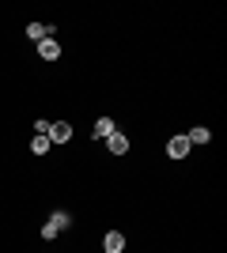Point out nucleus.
Listing matches in <instances>:
<instances>
[{
	"label": "nucleus",
	"instance_id": "7",
	"mask_svg": "<svg viewBox=\"0 0 227 253\" xmlns=\"http://www.w3.org/2000/svg\"><path fill=\"white\" fill-rule=\"evenodd\" d=\"M185 136H189V144H208V140H212V132H208L205 125H197V128H189Z\"/></svg>",
	"mask_w": 227,
	"mask_h": 253
},
{
	"label": "nucleus",
	"instance_id": "3",
	"mask_svg": "<svg viewBox=\"0 0 227 253\" xmlns=\"http://www.w3.org/2000/svg\"><path fill=\"white\" fill-rule=\"evenodd\" d=\"M106 148L114 151V155H125V151H129V136H125V132H110V136H106Z\"/></svg>",
	"mask_w": 227,
	"mask_h": 253
},
{
	"label": "nucleus",
	"instance_id": "8",
	"mask_svg": "<svg viewBox=\"0 0 227 253\" xmlns=\"http://www.w3.org/2000/svg\"><path fill=\"white\" fill-rule=\"evenodd\" d=\"M110 132H118V128H114V121H110V117H98V121H95V140H98V136L106 140Z\"/></svg>",
	"mask_w": 227,
	"mask_h": 253
},
{
	"label": "nucleus",
	"instance_id": "12",
	"mask_svg": "<svg viewBox=\"0 0 227 253\" xmlns=\"http://www.w3.org/2000/svg\"><path fill=\"white\" fill-rule=\"evenodd\" d=\"M57 234H61V231H57L53 223H45V227H42V238H45V242H49V238H57Z\"/></svg>",
	"mask_w": 227,
	"mask_h": 253
},
{
	"label": "nucleus",
	"instance_id": "1",
	"mask_svg": "<svg viewBox=\"0 0 227 253\" xmlns=\"http://www.w3.org/2000/svg\"><path fill=\"white\" fill-rule=\"evenodd\" d=\"M189 148H193V144H189L185 132H178V136L167 140V155H171V159H185V155H189Z\"/></svg>",
	"mask_w": 227,
	"mask_h": 253
},
{
	"label": "nucleus",
	"instance_id": "6",
	"mask_svg": "<svg viewBox=\"0 0 227 253\" xmlns=\"http://www.w3.org/2000/svg\"><path fill=\"white\" fill-rule=\"evenodd\" d=\"M49 34H53V27H45V23H31V27H27V38H34V42H42Z\"/></svg>",
	"mask_w": 227,
	"mask_h": 253
},
{
	"label": "nucleus",
	"instance_id": "9",
	"mask_svg": "<svg viewBox=\"0 0 227 253\" xmlns=\"http://www.w3.org/2000/svg\"><path fill=\"white\" fill-rule=\"evenodd\" d=\"M49 223H53L57 231H68V223H72V215H68V211H53V215H49Z\"/></svg>",
	"mask_w": 227,
	"mask_h": 253
},
{
	"label": "nucleus",
	"instance_id": "4",
	"mask_svg": "<svg viewBox=\"0 0 227 253\" xmlns=\"http://www.w3.org/2000/svg\"><path fill=\"white\" fill-rule=\"evenodd\" d=\"M38 53H42L45 61H57V57H61V45H57L53 38H42V42H38Z\"/></svg>",
	"mask_w": 227,
	"mask_h": 253
},
{
	"label": "nucleus",
	"instance_id": "10",
	"mask_svg": "<svg viewBox=\"0 0 227 253\" xmlns=\"http://www.w3.org/2000/svg\"><path fill=\"white\" fill-rule=\"evenodd\" d=\"M31 151H34V155H45V151H49V140H45V136H34L31 140Z\"/></svg>",
	"mask_w": 227,
	"mask_h": 253
},
{
	"label": "nucleus",
	"instance_id": "11",
	"mask_svg": "<svg viewBox=\"0 0 227 253\" xmlns=\"http://www.w3.org/2000/svg\"><path fill=\"white\" fill-rule=\"evenodd\" d=\"M49 125H53V121H45V117H38V121H34V132H38V136H49Z\"/></svg>",
	"mask_w": 227,
	"mask_h": 253
},
{
	"label": "nucleus",
	"instance_id": "5",
	"mask_svg": "<svg viewBox=\"0 0 227 253\" xmlns=\"http://www.w3.org/2000/svg\"><path fill=\"white\" fill-rule=\"evenodd\" d=\"M102 246H106V253H121V250H125V234L110 231V234H106V242H102Z\"/></svg>",
	"mask_w": 227,
	"mask_h": 253
},
{
	"label": "nucleus",
	"instance_id": "2",
	"mask_svg": "<svg viewBox=\"0 0 227 253\" xmlns=\"http://www.w3.org/2000/svg\"><path fill=\"white\" fill-rule=\"evenodd\" d=\"M68 136H72V125L68 121H57V125H49V144H68Z\"/></svg>",
	"mask_w": 227,
	"mask_h": 253
}]
</instances>
